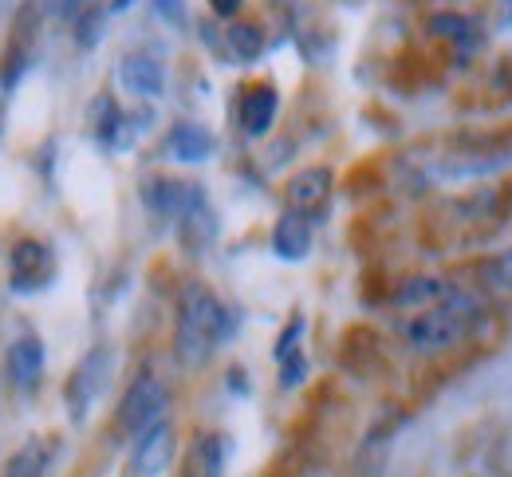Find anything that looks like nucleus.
Segmentation results:
<instances>
[{
  "label": "nucleus",
  "mask_w": 512,
  "mask_h": 477,
  "mask_svg": "<svg viewBox=\"0 0 512 477\" xmlns=\"http://www.w3.org/2000/svg\"><path fill=\"white\" fill-rule=\"evenodd\" d=\"M485 324H489L485 304L473 292H457L453 288L446 300H438L430 308H418L402 324V340L418 355H442V351H453V347L469 343Z\"/></svg>",
  "instance_id": "nucleus-1"
},
{
  "label": "nucleus",
  "mask_w": 512,
  "mask_h": 477,
  "mask_svg": "<svg viewBox=\"0 0 512 477\" xmlns=\"http://www.w3.org/2000/svg\"><path fill=\"white\" fill-rule=\"evenodd\" d=\"M237 332V312L221 304L205 284H186L178 300V340L174 351L186 367H201L225 340Z\"/></svg>",
  "instance_id": "nucleus-2"
},
{
  "label": "nucleus",
  "mask_w": 512,
  "mask_h": 477,
  "mask_svg": "<svg viewBox=\"0 0 512 477\" xmlns=\"http://www.w3.org/2000/svg\"><path fill=\"white\" fill-rule=\"evenodd\" d=\"M166 410H170V391H166V383L154 379V375H138L127 387L123 403H119V426L127 430L130 438H138V434H146L150 426L166 422Z\"/></svg>",
  "instance_id": "nucleus-3"
},
{
  "label": "nucleus",
  "mask_w": 512,
  "mask_h": 477,
  "mask_svg": "<svg viewBox=\"0 0 512 477\" xmlns=\"http://www.w3.org/2000/svg\"><path fill=\"white\" fill-rule=\"evenodd\" d=\"M111 367H115V355H111L107 347L87 351L83 363L75 367V375H71V383H67V414H71L75 422H87L91 407L99 403V395H103L107 383H111Z\"/></svg>",
  "instance_id": "nucleus-4"
},
{
  "label": "nucleus",
  "mask_w": 512,
  "mask_h": 477,
  "mask_svg": "<svg viewBox=\"0 0 512 477\" xmlns=\"http://www.w3.org/2000/svg\"><path fill=\"white\" fill-rule=\"evenodd\" d=\"M56 276V257L44 241H16L12 253H8V284L12 292L20 296H32V292H44Z\"/></svg>",
  "instance_id": "nucleus-5"
},
{
  "label": "nucleus",
  "mask_w": 512,
  "mask_h": 477,
  "mask_svg": "<svg viewBox=\"0 0 512 477\" xmlns=\"http://www.w3.org/2000/svg\"><path fill=\"white\" fill-rule=\"evenodd\" d=\"M142 202L150 205L154 213H162V217L186 221V217H193V213H201V209H205V194H201V186H193V182H178V178H150V182L142 186Z\"/></svg>",
  "instance_id": "nucleus-6"
},
{
  "label": "nucleus",
  "mask_w": 512,
  "mask_h": 477,
  "mask_svg": "<svg viewBox=\"0 0 512 477\" xmlns=\"http://www.w3.org/2000/svg\"><path fill=\"white\" fill-rule=\"evenodd\" d=\"M178 454V434L170 422H158L150 426L146 434L134 438V454H130V474L134 477H162L170 470Z\"/></svg>",
  "instance_id": "nucleus-7"
},
{
  "label": "nucleus",
  "mask_w": 512,
  "mask_h": 477,
  "mask_svg": "<svg viewBox=\"0 0 512 477\" xmlns=\"http://www.w3.org/2000/svg\"><path fill=\"white\" fill-rule=\"evenodd\" d=\"M119 83H123L127 95L142 99V103L162 99V91H166V64L158 56H150V52H130L119 64Z\"/></svg>",
  "instance_id": "nucleus-8"
},
{
  "label": "nucleus",
  "mask_w": 512,
  "mask_h": 477,
  "mask_svg": "<svg viewBox=\"0 0 512 477\" xmlns=\"http://www.w3.org/2000/svg\"><path fill=\"white\" fill-rule=\"evenodd\" d=\"M276 111H280V95H276L272 83H253V87L241 91V111H237V119H241V131L249 138L268 135L272 123H276Z\"/></svg>",
  "instance_id": "nucleus-9"
},
{
  "label": "nucleus",
  "mask_w": 512,
  "mask_h": 477,
  "mask_svg": "<svg viewBox=\"0 0 512 477\" xmlns=\"http://www.w3.org/2000/svg\"><path fill=\"white\" fill-rule=\"evenodd\" d=\"M44 343L36 336H20L8 343V379L16 391H36L40 375H44Z\"/></svg>",
  "instance_id": "nucleus-10"
},
{
  "label": "nucleus",
  "mask_w": 512,
  "mask_h": 477,
  "mask_svg": "<svg viewBox=\"0 0 512 477\" xmlns=\"http://www.w3.org/2000/svg\"><path fill=\"white\" fill-rule=\"evenodd\" d=\"M331 170L327 166H308V170H300L292 182H288V205L296 209V213H304V217H312V213H320L327 198H331Z\"/></svg>",
  "instance_id": "nucleus-11"
},
{
  "label": "nucleus",
  "mask_w": 512,
  "mask_h": 477,
  "mask_svg": "<svg viewBox=\"0 0 512 477\" xmlns=\"http://www.w3.org/2000/svg\"><path fill=\"white\" fill-rule=\"evenodd\" d=\"M272 253L280 261H304L312 253V217L288 209L272 229Z\"/></svg>",
  "instance_id": "nucleus-12"
},
{
  "label": "nucleus",
  "mask_w": 512,
  "mask_h": 477,
  "mask_svg": "<svg viewBox=\"0 0 512 477\" xmlns=\"http://www.w3.org/2000/svg\"><path fill=\"white\" fill-rule=\"evenodd\" d=\"M426 28H430V36H434V40L453 44L461 56H469V52H477V48L485 44L481 24H477L473 16H461V12H434V16L426 20Z\"/></svg>",
  "instance_id": "nucleus-13"
},
{
  "label": "nucleus",
  "mask_w": 512,
  "mask_h": 477,
  "mask_svg": "<svg viewBox=\"0 0 512 477\" xmlns=\"http://www.w3.org/2000/svg\"><path fill=\"white\" fill-rule=\"evenodd\" d=\"M217 150L213 135L201 127V123H178L170 138H166V154L174 162H186V166H197V162H209Z\"/></svg>",
  "instance_id": "nucleus-14"
},
{
  "label": "nucleus",
  "mask_w": 512,
  "mask_h": 477,
  "mask_svg": "<svg viewBox=\"0 0 512 477\" xmlns=\"http://www.w3.org/2000/svg\"><path fill=\"white\" fill-rule=\"evenodd\" d=\"M56 462V446L48 438H28L4 466V477H48Z\"/></svg>",
  "instance_id": "nucleus-15"
},
{
  "label": "nucleus",
  "mask_w": 512,
  "mask_h": 477,
  "mask_svg": "<svg viewBox=\"0 0 512 477\" xmlns=\"http://www.w3.org/2000/svg\"><path fill=\"white\" fill-rule=\"evenodd\" d=\"M449 292H453V288H449L446 280H438V276H414V280H402V284H398L394 304L406 308V312H418V308H430V304L446 300Z\"/></svg>",
  "instance_id": "nucleus-16"
},
{
  "label": "nucleus",
  "mask_w": 512,
  "mask_h": 477,
  "mask_svg": "<svg viewBox=\"0 0 512 477\" xmlns=\"http://www.w3.org/2000/svg\"><path fill=\"white\" fill-rule=\"evenodd\" d=\"M225 44H229V52L241 60V64H253L264 56V32L256 28V24H233L229 32H225Z\"/></svg>",
  "instance_id": "nucleus-17"
},
{
  "label": "nucleus",
  "mask_w": 512,
  "mask_h": 477,
  "mask_svg": "<svg viewBox=\"0 0 512 477\" xmlns=\"http://www.w3.org/2000/svg\"><path fill=\"white\" fill-rule=\"evenodd\" d=\"M221 470H225V438L209 434L193 450V477H221Z\"/></svg>",
  "instance_id": "nucleus-18"
},
{
  "label": "nucleus",
  "mask_w": 512,
  "mask_h": 477,
  "mask_svg": "<svg viewBox=\"0 0 512 477\" xmlns=\"http://www.w3.org/2000/svg\"><path fill=\"white\" fill-rule=\"evenodd\" d=\"M103 20H107V8H83V12L75 16V40H79L83 48H91V44L99 40Z\"/></svg>",
  "instance_id": "nucleus-19"
},
{
  "label": "nucleus",
  "mask_w": 512,
  "mask_h": 477,
  "mask_svg": "<svg viewBox=\"0 0 512 477\" xmlns=\"http://www.w3.org/2000/svg\"><path fill=\"white\" fill-rule=\"evenodd\" d=\"M300 336H304V320L296 316L284 332H280V340H276V363H284V359H292V355H300Z\"/></svg>",
  "instance_id": "nucleus-20"
},
{
  "label": "nucleus",
  "mask_w": 512,
  "mask_h": 477,
  "mask_svg": "<svg viewBox=\"0 0 512 477\" xmlns=\"http://www.w3.org/2000/svg\"><path fill=\"white\" fill-rule=\"evenodd\" d=\"M154 8H158V16H162V20H170L174 28H182V24H186V4H182V0H154Z\"/></svg>",
  "instance_id": "nucleus-21"
},
{
  "label": "nucleus",
  "mask_w": 512,
  "mask_h": 477,
  "mask_svg": "<svg viewBox=\"0 0 512 477\" xmlns=\"http://www.w3.org/2000/svg\"><path fill=\"white\" fill-rule=\"evenodd\" d=\"M241 4H245V0H209V8H213L217 16H225V20H233V16L241 12Z\"/></svg>",
  "instance_id": "nucleus-22"
},
{
  "label": "nucleus",
  "mask_w": 512,
  "mask_h": 477,
  "mask_svg": "<svg viewBox=\"0 0 512 477\" xmlns=\"http://www.w3.org/2000/svg\"><path fill=\"white\" fill-rule=\"evenodd\" d=\"M87 4H91V0H60V12H64L67 20H71V16H79Z\"/></svg>",
  "instance_id": "nucleus-23"
},
{
  "label": "nucleus",
  "mask_w": 512,
  "mask_h": 477,
  "mask_svg": "<svg viewBox=\"0 0 512 477\" xmlns=\"http://www.w3.org/2000/svg\"><path fill=\"white\" fill-rule=\"evenodd\" d=\"M134 0H111V12H127Z\"/></svg>",
  "instance_id": "nucleus-24"
},
{
  "label": "nucleus",
  "mask_w": 512,
  "mask_h": 477,
  "mask_svg": "<svg viewBox=\"0 0 512 477\" xmlns=\"http://www.w3.org/2000/svg\"><path fill=\"white\" fill-rule=\"evenodd\" d=\"M501 273L512 276V253H505V257H501Z\"/></svg>",
  "instance_id": "nucleus-25"
},
{
  "label": "nucleus",
  "mask_w": 512,
  "mask_h": 477,
  "mask_svg": "<svg viewBox=\"0 0 512 477\" xmlns=\"http://www.w3.org/2000/svg\"><path fill=\"white\" fill-rule=\"evenodd\" d=\"M304 477H331V474H323V470H312V474H304Z\"/></svg>",
  "instance_id": "nucleus-26"
}]
</instances>
